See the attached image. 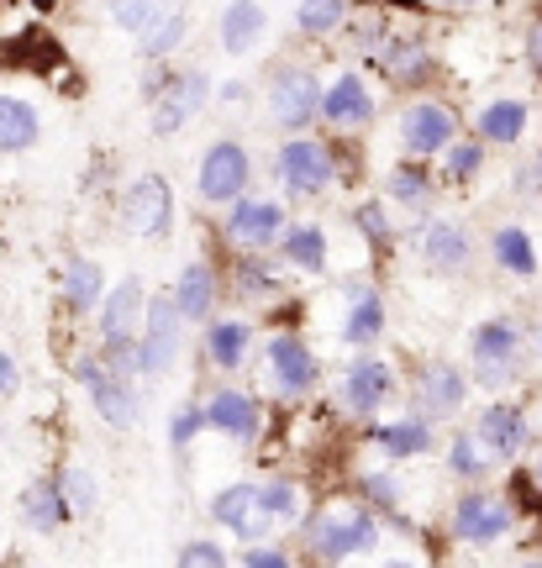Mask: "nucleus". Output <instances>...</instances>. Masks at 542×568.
Masks as SVG:
<instances>
[{
	"mask_svg": "<svg viewBox=\"0 0 542 568\" xmlns=\"http://www.w3.org/2000/svg\"><path fill=\"white\" fill-rule=\"evenodd\" d=\"M469 368H474V385L484 389H505L522 379L526 368V332L511 316H484L469 337Z\"/></svg>",
	"mask_w": 542,
	"mask_h": 568,
	"instance_id": "obj_1",
	"label": "nucleus"
},
{
	"mask_svg": "<svg viewBox=\"0 0 542 568\" xmlns=\"http://www.w3.org/2000/svg\"><path fill=\"white\" fill-rule=\"evenodd\" d=\"M374 542H380V521H374L369 506H322L305 521V548L317 552L322 564L374 552Z\"/></svg>",
	"mask_w": 542,
	"mask_h": 568,
	"instance_id": "obj_2",
	"label": "nucleus"
},
{
	"mask_svg": "<svg viewBox=\"0 0 542 568\" xmlns=\"http://www.w3.org/2000/svg\"><path fill=\"white\" fill-rule=\"evenodd\" d=\"M263 111L269 122L290 132V138H305L311 126L322 122V80L301 69V63H280L269 74V90H263Z\"/></svg>",
	"mask_w": 542,
	"mask_h": 568,
	"instance_id": "obj_3",
	"label": "nucleus"
},
{
	"mask_svg": "<svg viewBox=\"0 0 542 568\" xmlns=\"http://www.w3.org/2000/svg\"><path fill=\"white\" fill-rule=\"evenodd\" d=\"M69 374H74V385H84L90 406H96V416H101L106 426H117V432H132V426H138V410H142L138 379H121V374H111L96 353H80Z\"/></svg>",
	"mask_w": 542,
	"mask_h": 568,
	"instance_id": "obj_4",
	"label": "nucleus"
},
{
	"mask_svg": "<svg viewBox=\"0 0 542 568\" xmlns=\"http://www.w3.org/2000/svg\"><path fill=\"white\" fill-rule=\"evenodd\" d=\"M148 95H153V116H148L153 138H174V132H184V126L205 111V101H211V74H205V69H180V74H163Z\"/></svg>",
	"mask_w": 542,
	"mask_h": 568,
	"instance_id": "obj_5",
	"label": "nucleus"
},
{
	"mask_svg": "<svg viewBox=\"0 0 542 568\" xmlns=\"http://www.w3.org/2000/svg\"><path fill=\"white\" fill-rule=\"evenodd\" d=\"M248 180H253V159L238 138H217L201 153V169H195V195L201 205H232L248 195Z\"/></svg>",
	"mask_w": 542,
	"mask_h": 568,
	"instance_id": "obj_6",
	"label": "nucleus"
},
{
	"mask_svg": "<svg viewBox=\"0 0 542 568\" xmlns=\"http://www.w3.org/2000/svg\"><path fill=\"white\" fill-rule=\"evenodd\" d=\"M180 347H184V316L174 311L169 295H148V311H142V326H138L142 379H163L169 368L180 364Z\"/></svg>",
	"mask_w": 542,
	"mask_h": 568,
	"instance_id": "obj_7",
	"label": "nucleus"
},
{
	"mask_svg": "<svg viewBox=\"0 0 542 568\" xmlns=\"http://www.w3.org/2000/svg\"><path fill=\"white\" fill-rule=\"evenodd\" d=\"M511 527H516V510L505 500V489H469L453 500V537L469 548H490L511 537Z\"/></svg>",
	"mask_w": 542,
	"mask_h": 568,
	"instance_id": "obj_8",
	"label": "nucleus"
},
{
	"mask_svg": "<svg viewBox=\"0 0 542 568\" xmlns=\"http://www.w3.org/2000/svg\"><path fill=\"white\" fill-rule=\"evenodd\" d=\"M263 364H269V385L280 389L284 400H301L322 385V358L311 353L301 332H274L263 347Z\"/></svg>",
	"mask_w": 542,
	"mask_h": 568,
	"instance_id": "obj_9",
	"label": "nucleus"
},
{
	"mask_svg": "<svg viewBox=\"0 0 542 568\" xmlns=\"http://www.w3.org/2000/svg\"><path fill=\"white\" fill-rule=\"evenodd\" d=\"M274 174L280 184L295 195V201H311V195H322L332 174H338V163H332V148L317 138H284L280 153H274Z\"/></svg>",
	"mask_w": 542,
	"mask_h": 568,
	"instance_id": "obj_10",
	"label": "nucleus"
},
{
	"mask_svg": "<svg viewBox=\"0 0 542 568\" xmlns=\"http://www.w3.org/2000/svg\"><path fill=\"white\" fill-rule=\"evenodd\" d=\"M121 226L132 237H148V243H163L169 226H174V190L163 174H142V180L127 184L121 195Z\"/></svg>",
	"mask_w": 542,
	"mask_h": 568,
	"instance_id": "obj_11",
	"label": "nucleus"
},
{
	"mask_svg": "<svg viewBox=\"0 0 542 568\" xmlns=\"http://www.w3.org/2000/svg\"><path fill=\"white\" fill-rule=\"evenodd\" d=\"M284 237V205L263 195H242L227 205V243L238 253H269Z\"/></svg>",
	"mask_w": 542,
	"mask_h": 568,
	"instance_id": "obj_12",
	"label": "nucleus"
},
{
	"mask_svg": "<svg viewBox=\"0 0 542 568\" xmlns=\"http://www.w3.org/2000/svg\"><path fill=\"white\" fill-rule=\"evenodd\" d=\"M211 516H217L232 537H242L248 548L263 542L269 531H280V521H274L269 506H263V485H227V489H217V495H211Z\"/></svg>",
	"mask_w": 542,
	"mask_h": 568,
	"instance_id": "obj_13",
	"label": "nucleus"
},
{
	"mask_svg": "<svg viewBox=\"0 0 542 568\" xmlns=\"http://www.w3.org/2000/svg\"><path fill=\"white\" fill-rule=\"evenodd\" d=\"M474 443L505 464V458H522L526 443H532V422L522 416V406H511V400H490V406L474 416Z\"/></svg>",
	"mask_w": 542,
	"mask_h": 568,
	"instance_id": "obj_14",
	"label": "nucleus"
},
{
	"mask_svg": "<svg viewBox=\"0 0 542 568\" xmlns=\"http://www.w3.org/2000/svg\"><path fill=\"white\" fill-rule=\"evenodd\" d=\"M453 138H459V116H453V105L411 101L401 111V142H405V153H411V159H432V153H442Z\"/></svg>",
	"mask_w": 542,
	"mask_h": 568,
	"instance_id": "obj_15",
	"label": "nucleus"
},
{
	"mask_svg": "<svg viewBox=\"0 0 542 568\" xmlns=\"http://www.w3.org/2000/svg\"><path fill=\"white\" fill-rule=\"evenodd\" d=\"M395 395V368L374 358V353H363L353 364L342 368V406L363 416V422H374V410H384V400Z\"/></svg>",
	"mask_w": 542,
	"mask_h": 568,
	"instance_id": "obj_16",
	"label": "nucleus"
},
{
	"mask_svg": "<svg viewBox=\"0 0 542 568\" xmlns=\"http://www.w3.org/2000/svg\"><path fill=\"white\" fill-rule=\"evenodd\" d=\"M363 48H369V59L380 63L395 84L432 80V53H426L422 38H411V32H374V38H363Z\"/></svg>",
	"mask_w": 542,
	"mask_h": 568,
	"instance_id": "obj_17",
	"label": "nucleus"
},
{
	"mask_svg": "<svg viewBox=\"0 0 542 568\" xmlns=\"http://www.w3.org/2000/svg\"><path fill=\"white\" fill-rule=\"evenodd\" d=\"M205 426L221 432L227 443H253L263 432V406L248 389H217V395L205 400Z\"/></svg>",
	"mask_w": 542,
	"mask_h": 568,
	"instance_id": "obj_18",
	"label": "nucleus"
},
{
	"mask_svg": "<svg viewBox=\"0 0 542 568\" xmlns=\"http://www.w3.org/2000/svg\"><path fill=\"white\" fill-rule=\"evenodd\" d=\"M422 258H426V268L432 274H442V280H453V274H463V268L474 264V237H469V226L463 222H432L422 232Z\"/></svg>",
	"mask_w": 542,
	"mask_h": 568,
	"instance_id": "obj_19",
	"label": "nucleus"
},
{
	"mask_svg": "<svg viewBox=\"0 0 542 568\" xmlns=\"http://www.w3.org/2000/svg\"><path fill=\"white\" fill-rule=\"evenodd\" d=\"M463 395H469V374L459 364H426L416 374V410H422L426 422H442V416H453L463 406Z\"/></svg>",
	"mask_w": 542,
	"mask_h": 568,
	"instance_id": "obj_20",
	"label": "nucleus"
},
{
	"mask_svg": "<svg viewBox=\"0 0 542 568\" xmlns=\"http://www.w3.org/2000/svg\"><path fill=\"white\" fill-rule=\"evenodd\" d=\"M221 53H232V59H248V53H259L263 48V32H269V17H263L259 0H227L221 6Z\"/></svg>",
	"mask_w": 542,
	"mask_h": 568,
	"instance_id": "obj_21",
	"label": "nucleus"
},
{
	"mask_svg": "<svg viewBox=\"0 0 542 568\" xmlns=\"http://www.w3.org/2000/svg\"><path fill=\"white\" fill-rule=\"evenodd\" d=\"M184 38H190V11H184V0H159L153 17H148V27L138 32V48L148 63H163L169 53H180Z\"/></svg>",
	"mask_w": 542,
	"mask_h": 568,
	"instance_id": "obj_22",
	"label": "nucleus"
},
{
	"mask_svg": "<svg viewBox=\"0 0 542 568\" xmlns=\"http://www.w3.org/2000/svg\"><path fill=\"white\" fill-rule=\"evenodd\" d=\"M96 311H101V337H138L142 311H148V290H142L138 274H127V280L106 290V301Z\"/></svg>",
	"mask_w": 542,
	"mask_h": 568,
	"instance_id": "obj_23",
	"label": "nucleus"
},
{
	"mask_svg": "<svg viewBox=\"0 0 542 568\" xmlns=\"http://www.w3.org/2000/svg\"><path fill=\"white\" fill-rule=\"evenodd\" d=\"M369 437H374V447H380L384 458H422V453H432V443H438V432H432V422H426L422 410H405L401 422H384V426H369Z\"/></svg>",
	"mask_w": 542,
	"mask_h": 568,
	"instance_id": "obj_24",
	"label": "nucleus"
},
{
	"mask_svg": "<svg viewBox=\"0 0 542 568\" xmlns=\"http://www.w3.org/2000/svg\"><path fill=\"white\" fill-rule=\"evenodd\" d=\"M374 116V95H369V84L348 69V74H338V80L322 90V122L332 126H363Z\"/></svg>",
	"mask_w": 542,
	"mask_h": 568,
	"instance_id": "obj_25",
	"label": "nucleus"
},
{
	"mask_svg": "<svg viewBox=\"0 0 542 568\" xmlns=\"http://www.w3.org/2000/svg\"><path fill=\"white\" fill-rule=\"evenodd\" d=\"M21 521L42 537H53L59 527H69L74 516H69V500H63L59 489V474H48V479H32V485L21 489Z\"/></svg>",
	"mask_w": 542,
	"mask_h": 568,
	"instance_id": "obj_26",
	"label": "nucleus"
},
{
	"mask_svg": "<svg viewBox=\"0 0 542 568\" xmlns=\"http://www.w3.org/2000/svg\"><path fill=\"white\" fill-rule=\"evenodd\" d=\"M42 138V111L27 95H0V159L32 153Z\"/></svg>",
	"mask_w": 542,
	"mask_h": 568,
	"instance_id": "obj_27",
	"label": "nucleus"
},
{
	"mask_svg": "<svg viewBox=\"0 0 542 568\" xmlns=\"http://www.w3.org/2000/svg\"><path fill=\"white\" fill-rule=\"evenodd\" d=\"M205 358L221 368V374H232V368L248 364V347H253V326L242 322V316H211L205 322Z\"/></svg>",
	"mask_w": 542,
	"mask_h": 568,
	"instance_id": "obj_28",
	"label": "nucleus"
},
{
	"mask_svg": "<svg viewBox=\"0 0 542 568\" xmlns=\"http://www.w3.org/2000/svg\"><path fill=\"white\" fill-rule=\"evenodd\" d=\"M490 258H495V268H505L511 280H538V268H542L538 237H532L526 226H495V232H490Z\"/></svg>",
	"mask_w": 542,
	"mask_h": 568,
	"instance_id": "obj_29",
	"label": "nucleus"
},
{
	"mask_svg": "<svg viewBox=\"0 0 542 568\" xmlns=\"http://www.w3.org/2000/svg\"><path fill=\"white\" fill-rule=\"evenodd\" d=\"M169 301H174V311H180L184 322H211V311H217V268L205 264V258L184 264Z\"/></svg>",
	"mask_w": 542,
	"mask_h": 568,
	"instance_id": "obj_30",
	"label": "nucleus"
},
{
	"mask_svg": "<svg viewBox=\"0 0 542 568\" xmlns=\"http://www.w3.org/2000/svg\"><path fill=\"white\" fill-rule=\"evenodd\" d=\"M526 122H532L526 101H511V95H501V101H484V111L474 116V132H480L484 148H511V142L526 138Z\"/></svg>",
	"mask_w": 542,
	"mask_h": 568,
	"instance_id": "obj_31",
	"label": "nucleus"
},
{
	"mask_svg": "<svg viewBox=\"0 0 542 568\" xmlns=\"http://www.w3.org/2000/svg\"><path fill=\"white\" fill-rule=\"evenodd\" d=\"M280 253H284V264H295L301 274H327V258H332V243H327V226H317V222L284 226Z\"/></svg>",
	"mask_w": 542,
	"mask_h": 568,
	"instance_id": "obj_32",
	"label": "nucleus"
},
{
	"mask_svg": "<svg viewBox=\"0 0 542 568\" xmlns=\"http://www.w3.org/2000/svg\"><path fill=\"white\" fill-rule=\"evenodd\" d=\"M384 190H390V201L401 205V211H411V216H422V211H432V174H426L422 159H401L395 169H390V180H384Z\"/></svg>",
	"mask_w": 542,
	"mask_h": 568,
	"instance_id": "obj_33",
	"label": "nucleus"
},
{
	"mask_svg": "<svg viewBox=\"0 0 542 568\" xmlns=\"http://www.w3.org/2000/svg\"><path fill=\"white\" fill-rule=\"evenodd\" d=\"M101 301H106V268L96 258H69V268H63V305L74 316H90Z\"/></svg>",
	"mask_w": 542,
	"mask_h": 568,
	"instance_id": "obj_34",
	"label": "nucleus"
},
{
	"mask_svg": "<svg viewBox=\"0 0 542 568\" xmlns=\"http://www.w3.org/2000/svg\"><path fill=\"white\" fill-rule=\"evenodd\" d=\"M384 337V301L374 290H353V305H348V322H342V343L348 347H369Z\"/></svg>",
	"mask_w": 542,
	"mask_h": 568,
	"instance_id": "obj_35",
	"label": "nucleus"
},
{
	"mask_svg": "<svg viewBox=\"0 0 542 568\" xmlns=\"http://www.w3.org/2000/svg\"><path fill=\"white\" fill-rule=\"evenodd\" d=\"M495 468V458L474 443V432H453V443H448V474L453 479H484Z\"/></svg>",
	"mask_w": 542,
	"mask_h": 568,
	"instance_id": "obj_36",
	"label": "nucleus"
},
{
	"mask_svg": "<svg viewBox=\"0 0 542 568\" xmlns=\"http://www.w3.org/2000/svg\"><path fill=\"white\" fill-rule=\"evenodd\" d=\"M484 169V142L480 138H453L442 148V180L448 184H469Z\"/></svg>",
	"mask_w": 542,
	"mask_h": 568,
	"instance_id": "obj_37",
	"label": "nucleus"
},
{
	"mask_svg": "<svg viewBox=\"0 0 542 568\" xmlns=\"http://www.w3.org/2000/svg\"><path fill=\"white\" fill-rule=\"evenodd\" d=\"M342 21H348V0H301L295 6V27L305 38H327V32H338Z\"/></svg>",
	"mask_w": 542,
	"mask_h": 568,
	"instance_id": "obj_38",
	"label": "nucleus"
},
{
	"mask_svg": "<svg viewBox=\"0 0 542 568\" xmlns=\"http://www.w3.org/2000/svg\"><path fill=\"white\" fill-rule=\"evenodd\" d=\"M59 489H63V500H69V516H90L96 500H101V489H96V479H90V468H80V464L63 468Z\"/></svg>",
	"mask_w": 542,
	"mask_h": 568,
	"instance_id": "obj_39",
	"label": "nucleus"
},
{
	"mask_svg": "<svg viewBox=\"0 0 542 568\" xmlns=\"http://www.w3.org/2000/svg\"><path fill=\"white\" fill-rule=\"evenodd\" d=\"M263 506H269V516H274L280 527L301 521V485H295V479H269V485H263Z\"/></svg>",
	"mask_w": 542,
	"mask_h": 568,
	"instance_id": "obj_40",
	"label": "nucleus"
},
{
	"mask_svg": "<svg viewBox=\"0 0 542 568\" xmlns=\"http://www.w3.org/2000/svg\"><path fill=\"white\" fill-rule=\"evenodd\" d=\"M238 290H242V295H274V290H280V280L259 264V253H238Z\"/></svg>",
	"mask_w": 542,
	"mask_h": 568,
	"instance_id": "obj_41",
	"label": "nucleus"
},
{
	"mask_svg": "<svg viewBox=\"0 0 542 568\" xmlns=\"http://www.w3.org/2000/svg\"><path fill=\"white\" fill-rule=\"evenodd\" d=\"M359 489H363V506H380V510L401 506V479L395 474H363Z\"/></svg>",
	"mask_w": 542,
	"mask_h": 568,
	"instance_id": "obj_42",
	"label": "nucleus"
},
{
	"mask_svg": "<svg viewBox=\"0 0 542 568\" xmlns=\"http://www.w3.org/2000/svg\"><path fill=\"white\" fill-rule=\"evenodd\" d=\"M353 222H359V232L374 247H390V216H384V201H363L359 211H353Z\"/></svg>",
	"mask_w": 542,
	"mask_h": 568,
	"instance_id": "obj_43",
	"label": "nucleus"
},
{
	"mask_svg": "<svg viewBox=\"0 0 542 568\" xmlns=\"http://www.w3.org/2000/svg\"><path fill=\"white\" fill-rule=\"evenodd\" d=\"M201 426H205V410L184 400V406H174V422H169V443H174V447H190Z\"/></svg>",
	"mask_w": 542,
	"mask_h": 568,
	"instance_id": "obj_44",
	"label": "nucleus"
},
{
	"mask_svg": "<svg viewBox=\"0 0 542 568\" xmlns=\"http://www.w3.org/2000/svg\"><path fill=\"white\" fill-rule=\"evenodd\" d=\"M153 6H159V0H111V17H117L121 32L138 38L142 27H148V17H153Z\"/></svg>",
	"mask_w": 542,
	"mask_h": 568,
	"instance_id": "obj_45",
	"label": "nucleus"
},
{
	"mask_svg": "<svg viewBox=\"0 0 542 568\" xmlns=\"http://www.w3.org/2000/svg\"><path fill=\"white\" fill-rule=\"evenodd\" d=\"M174 568H227V552H221L217 542H184Z\"/></svg>",
	"mask_w": 542,
	"mask_h": 568,
	"instance_id": "obj_46",
	"label": "nucleus"
},
{
	"mask_svg": "<svg viewBox=\"0 0 542 568\" xmlns=\"http://www.w3.org/2000/svg\"><path fill=\"white\" fill-rule=\"evenodd\" d=\"M242 568H295V564H290V552H284V548H269V542H253V548L242 552Z\"/></svg>",
	"mask_w": 542,
	"mask_h": 568,
	"instance_id": "obj_47",
	"label": "nucleus"
},
{
	"mask_svg": "<svg viewBox=\"0 0 542 568\" xmlns=\"http://www.w3.org/2000/svg\"><path fill=\"white\" fill-rule=\"evenodd\" d=\"M526 69H532V80H542V17L526 27Z\"/></svg>",
	"mask_w": 542,
	"mask_h": 568,
	"instance_id": "obj_48",
	"label": "nucleus"
},
{
	"mask_svg": "<svg viewBox=\"0 0 542 568\" xmlns=\"http://www.w3.org/2000/svg\"><path fill=\"white\" fill-rule=\"evenodd\" d=\"M17 358H11V353H6V347H0V400H11V395H17Z\"/></svg>",
	"mask_w": 542,
	"mask_h": 568,
	"instance_id": "obj_49",
	"label": "nucleus"
},
{
	"mask_svg": "<svg viewBox=\"0 0 542 568\" xmlns=\"http://www.w3.org/2000/svg\"><path fill=\"white\" fill-rule=\"evenodd\" d=\"M522 190H532V195H542V148L526 159V169H522Z\"/></svg>",
	"mask_w": 542,
	"mask_h": 568,
	"instance_id": "obj_50",
	"label": "nucleus"
},
{
	"mask_svg": "<svg viewBox=\"0 0 542 568\" xmlns=\"http://www.w3.org/2000/svg\"><path fill=\"white\" fill-rule=\"evenodd\" d=\"M221 105H248V84L227 80V84H221Z\"/></svg>",
	"mask_w": 542,
	"mask_h": 568,
	"instance_id": "obj_51",
	"label": "nucleus"
},
{
	"mask_svg": "<svg viewBox=\"0 0 542 568\" xmlns=\"http://www.w3.org/2000/svg\"><path fill=\"white\" fill-rule=\"evenodd\" d=\"M432 6H448V11H469V6H484V0H432Z\"/></svg>",
	"mask_w": 542,
	"mask_h": 568,
	"instance_id": "obj_52",
	"label": "nucleus"
},
{
	"mask_svg": "<svg viewBox=\"0 0 542 568\" xmlns=\"http://www.w3.org/2000/svg\"><path fill=\"white\" fill-rule=\"evenodd\" d=\"M532 343H538V353H542V316H538V326H532Z\"/></svg>",
	"mask_w": 542,
	"mask_h": 568,
	"instance_id": "obj_53",
	"label": "nucleus"
},
{
	"mask_svg": "<svg viewBox=\"0 0 542 568\" xmlns=\"http://www.w3.org/2000/svg\"><path fill=\"white\" fill-rule=\"evenodd\" d=\"M522 568H542V558H526V564Z\"/></svg>",
	"mask_w": 542,
	"mask_h": 568,
	"instance_id": "obj_54",
	"label": "nucleus"
},
{
	"mask_svg": "<svg viewBox=\"0 0 542 568\" xmlns=\"http://www.w3.org/2000/svg\"><path fill=\"white\" fill-rule=\"evenodd\" d=\"M390 568H411V564H390Z\"/></svg>",
	"mask_w": 542,
	"mask_h": 568,
	"instance_id": "obj_55",
	"label": "nucleus"
},
{
	"mask_svg": "<svg viewBox=\"0 0 542 568\" xmlns=\"http://www.w3.org/2000/svg\"><path fill=\"white\" fill-rule=\"evenodd\" d=\"M538 479H542V464H538Z\"/></svg>",
	"mask_w": 542,
	"mask_h": 568,
	"instance_id": "obj_56",
	"label": "nucleus"
},
{
	"mask_svg": "<svg viewBox=\"0 0 542 568\" xmlns=\"http://www.w3.org/2000/svg\"><path fill=\"white\" fill-rule=\"evenodd\" d=\"M327 568H338V564H327Z\"/></svg>",
	"mask_w": 542,
	"mask_h": 568,
	"instance_id": "obj_57",
	"label": "nucleus"
},
{
	"mask_svg": "<svg viewBox=\"0 0 542 568\" xmlns=\"http://www.w3.org/2000/svg\"><path fill=\"white\" fill-rule=\"evenodd\" d=\"M106 6H111V0H106Z\"/></svg>",
	"mask_w": 542,
	"mask_h": 568,
	"instance_id": "obj_58",
	"label": "nucleus"
}]
</instances>
